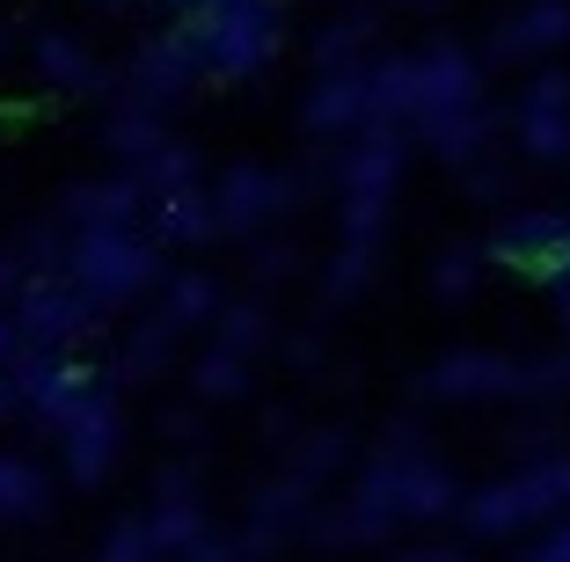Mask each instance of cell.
Segmentation results:
<instances>
[{"label":"cell","instance_id":"1","mask_svg":"<svg viewBox=\"0 0 570 562\" xmlns=\"http://www.w3.org/2000/svg\"><path fill=\"white\" fill-rule=\"evenodd\" d=\"M59 278H73L96 307H125V299L168 285V248L154 241V227H88L67 241Z\"/></svg>","mask_w":570,"mask_h":562},{"label":"cell","instance_id":"2","mask_svg":"<svg viewBox=\"0 0 570 562\" xmlns=\"http://www.w3.org/2000/svg\"><path fill=\"white\" fill-rule=\"evenodd\" d=\"M176 37L190 45L205 81H242L278 51V0H219L205 16H184Z\"/></svg>","mask_w":570,"mask_h":562},{"label":"cell","instance_id":"3","mask_svg":"<svg viewBox=\"0 0 570 562\" xmlns=\"http://www.w3.org/2000/svg\"><path fill=\"white\" fill-rule=\"evenodd\" d=\"M8 315H16V336L30 351H67V358H81V344L102 329V307L73 278H59V270H45V278L22 285Z\"/></svg>","mask_w":570,"mask_h":562},{"label":"cell","instance_id":"4","mask_svg":"<svg viewBox=\"0 0 570 562\" xmlns=\"http://www.w3.org/2000/svg\"><path fill=\"white\" fill-rule=\"evenodd\" d=\"M205 73H198V59H190V45L176 30H161V37H147V45L125 59L118 73H110V110H154V117H168L176 102L198 88Z\"/></svg>","mask_w":570,"mask_h":562},{"label":"cell","instance_id":"5","mask_svg":"<svg viewBox=\"0 0 570 562\" xmlns=\"http://www.w3.org/2000/svg\"><path fill=\"white\" fill-rule=\"evenodd\" d=\"M118 446H125V402H118V387L102 381L96 395L59 424V467H67L73 490H96V482L118 467Z\"/></svg>","mask_w":570,"mask_h":562},{"label":"cell","instance_id":"6","mask_svg":"<svg viewBox=\"0 0 570 562\" xmlns=\"http://www.w3.org/2000/svg\"><path fill=\"white\" fill-rule=\"evenodd\" d=\"M293 205V176L278 168H256V161H235L213 176V213H219V234H256L271 213Z\"/></svg>","mask_w":570,"mask_h":562},{"label":"cell","instance_id":"7","mask_svg":"<svg viewBox=\"0 0 570 562\" xmlns=\"http://www.w3.org/2000/svg\"><path fill=\"white\" fill-rule=\"evenodd\" d=\"M59 219H67L73 234H88V227H147V190H139V176L73 183V190H59Z\"/></svg>","mask_w":570,"mask_h":562},{"label":"cell","instance_id":"8","mask_svg":"<svg viewBox=\"0 0 570 562\" xmlns=\"http://www.w3.org/2000/svg\"><path fill=\"white\" fill-rule=\"evenodd\" d=\"M30 59H37V73H45L51 88H67V96H102V88H110V73L96 67V51H88L81 37H67V30H37Z\"/></svg>","mask_w":570,"mask_h":562},{"label":"cell","instance_id":"9","mask_svg":"<svg viewBox=\"0 0 570 562\" xmlns=\"http://www.w3.org/2000/svg\"><path fill=\"white\" fill-rule=\"evenodd\" d=\"M219 278L213 270H168V285H161V299H154V322L161 329H176V336H190V329H213L219 322Z\"/></svg>","mask_w":570,"mask_h":562},{"label":"cell","instance_id":"10","mask_svg":"<svg viewBox=\"0 0 570 562\" xmlns=\"http://www.w3.org/2000/svg\"><path fill=\"white\" fill-rule=\"evenodd\" d=\"M102 147H110V161H118L125 176H139V168L168 147V125L154 110H125V102H118V110L102 117Z\"/></svg>","mask_w":570,"mask_h":562},{"label":"cell","instance_id":"11","mask_svg":"<svg viewBox=\"0 0 570 562\" xmlns=\"http://www.w3.org/2000/svg\"><path fill=\"white\" fill-rule=\"evenodd\" d=\"M147 526H154V541H161V555H184V562L213 541L205 496H154V504H147Z\"/></svg>","mask_w":570,"mask_h":562},{"label":"cell","instance_id":"12","mask_svg":"<svg viewBox=\"0 0 570 562\" xmlns=\"http://www.w3.org/2000/svg\"><path fill=\"white\" fill-rule=\"evenodd\" d=\"M147 227H154V241H161V248H176V241H213V234H219L213 183H205V190H184V198L147 205Z\"/></svg>","mask_w":570,"mask_h":562},{"label":"cell","instance_id":"13","mask_svg":"<svg viewBox=\"0 0 570 562\" xmlns=\"http://www.w3.org/2000/svg\"><path fill=\"white\" fill-rule=\"evenodd\" d=\"M51 512V475L22 453H0V526H30Z\"/></svg>","mask_w":570,"mask_h":562},{"label":"cell","instance_id":"14","mask_svg":"<svg viewBox=\"0 0 570 562\" xmlns=\"http://www.w3.org/2000/svg\"><path fill=\"white\" fill-rule=\"evenodd\" d=\"M168 358H176V329H161V322H139L132 336H125V351H118V365L102 373L110 387H147L154 373H168Z\"/></svg>","mask_w":570,"mask_h":562},{"label":"cell","instance_id":"15","mask_svg":"<svg viewBox=\"0 0 570 562\" xmlns=\"http://www.w3.org/2000/svg\"><path fill=\"white\" fill-rule=\"evenodd\" d=\"M198 176H205L198 147H190V139H168V147L139 168V190H147V205H161V198H184V190H205Z\"/></svg>","mask_w":570,"mask_h":562},{"label":"cell","instance_id":"16","mask_svg":"<svg viewBox=\"0 0 570 562\" xmlns=\"http://www.w3.org/2000/svg\"><path fill=\"white\" fill-rule=\"evenodd\" d=\"M271 344V315L256 307V299H227L213 322V351H227V358H256V351Z\"/></svg>","mask_w":570,"mask_h":562},{"label":"cell","instance_id":"17","mask_svg":"<svg viewBox=\"0 0 570 562\" xmlns=\"http://www.w3.org/2000/svg\"><path fill=\"white\" fill-rule=\"evenodd\" d=\"M249 395V358H227V351H205L190 365V402H235Z\"/></svg>","mask_w":570,"mask_h":562},{"label":"cell","instance_id":"18","mask_svg":"<svg viewBox=\"0 0 570 562\" xmlns=\"http://www.w3.org/2000/svg\"><path fill=\"white\" fill-rule=\"evenodd\" d=\"M358 110H373V102H366V81H352V73H344V81H330V88H322V96L307 102L301 117L315 125V132H336V125H352Z\"/></svg>","mask_w":570,"mask_h":562},{"label":"cell","instance_id":"19","mask_svg":"<svg viewBox=\"0 0 570 562\" xmlns=\"http://www.w3.org/2000/svg\"><path fill=\"white\" fill-rule=\"evenodd\" d=\"M96 562H161V541H154L147 512H139V519H110V533H102Z\"/></svg>","mask_w":570,"mask_h":562},{"label":"cell","instance_id":"20","mask_svg":"<svg viewBox=\"0 0 570 562\" xmlns=\"http://www.w3.org/2000/svg\"><path fill=\"white\" fill-rule=\"evenodd\" d=\"M154 431H161L168 446H198L205 438V402H168V410L154 416Z\"/></svg>","mask_w":570,"mask_h":562},{"label":"cell","instance_id":"21","mask_svg":"<svg viewBox=\"0 0 570 562\" xmlns=\"http://www.w3.org/2000/svg\"><path fill=\"white\" fill-rule=\"evenodd\" d=\"M154 496H198V461H161L154 467Z\"/></svg>","mask_w":570,"mask_h":562},{"label":"cell","instance_id":"22","mask_svg":"<svg viewBox=\"0 0 570 562\" xmlns=\"http://www.w3.org/2000/svg\"><path fill=\"white\" fill-rule=\"evenodd\" d=\"M285 270H293V248H285V241L256 248V278H285Z\"/></svg>","mask_w":570,"mask_h":562},{"label":"cell","instance_id":"23","mask_svg":"<svg viewBox=\"0 0 570 562\" xmlns=\"http://www.w3.org/2000/svg\"><path fill=\"white\" fill-rule=\"evenodd\" d=\"M190 562H249V555H242V541H235V533H213V541H205Z\"/></svg>","mask_w":570,"mask_h":562},{"label":"cell","instance_id":"24","mask_svg":"<svg viewBox=\"0 0 570 562\" xmlns=\"http://www.w3.org/2000/svg\"><path fill=\"white\" fill-rule=\"evenodd\" d=\"M16 351H22V336H16V315H8V307H0V373H8V365H16Z\"/></svg>","mask_w":570,"mask_h":562},{"label":"cell","instance_id":"25","mask_svg":"<svg viewBox=\"0 0 570 562\" xmlns=\"http://www.w3.org/2000/svg\"><path fill=\"white\" fill-rule=\"evenodd\" d=\"M0 416H30V410H22V395H16V381H8V373H0Z\"/></svg>","mask_w":570,"mask_h":562},{"label":"cell","instance_id":"26","mask_svg":"<svg viewBox=\"0 0 570 562\" xmlns=\"http://www.w3.org/2000/svg\"><path fill=\"white\" fill-rule=\"evenodd\" d=\"M161 8H168L176 22H184V16H205V8H219V0H161Z\"/></svg>","mask_w":570,"mask_h":562},{"label":"cell","instance_id":"27","mask_svg":"<svg viewBox=\"0 0 570 562\" xmlns=\"http://www.w3.org/2000/svg\"><path fill=\"white\" fill-rule=\"evenodd\" d=\"M96 8H132V0H96Z\"/></svg>","mask_w":570,"mask_h":562},{"label":"cell","instance_id":"28","mask_svg":"<svg viewBox=\"0 0 570 562\" xmlns=\"http://www.w3.org/2000/svg\"><path fill=\"white\" fill-rule=\"evenodd\" d=\"M0 45H8V22H0Z\"/></svg>","mask_w":570,"mask_h":562}]
</instances>
